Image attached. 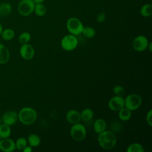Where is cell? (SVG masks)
Masks as SVG:
<instances>
[{
	"label": "cell",
	"instance_id": "obj_10",
	"mask_svg": "<svg viewBox=\"0 0 152 152\" xmlns=\"http://www.w3.org/2000/svg\"><path fill=\"white\" fill-rule=\"evenodd\" d=\"M21 56L26 60L31 59L34 55V49L33 47L28 43L22 45L20 49Z\"/></svg>",
	"mask_w": 152,
	"mask_h": 152
},
{
	"label": "cell",
	"instance_id": "obj_19",
	"mask_svg": "<svg viewBox=\"0 0 152 152\" xmlns=\"http://www.w3.org/2000/svg\"><path fill=\"white\" fill-rule=\"evenodd\" d=\"M34 11L37 16L42 17L46 14L47 9L44 4H43L42 3H38L35 4Z\"/></svg>",
	"mask_w": 152,
	"mask_h": 152
},
{
	"label": "cell",
	"instance_id": "obj_24",
	"mask_svg": "<svg viewBox=\"0 0 152 152\" xmlns=\"http://www.w3.org/2000/svg\"><path fill=\"white\" fill-rule=\"evenodd\" d=\"M127 152H144V147L139 143L134 142L130 144L126 150Z\"/></svg>",
	"mask_w": 152,
	"mask_h": 152
},
{
	"label": "cell",
	"instance_id": "obj_12",
	"mask_svg": "<svg viewBox=\"0 0 152 152\" xmlns=\"http://www.w3.org/2000/svg\"><path fill=\"white\" fill-rule=\"evenodd\" d=\"M16 149L15 142L9 138H5L0 140V150L4 152H11Z\"/></svg>",
	"mask_w": 152,
	"mask_h": 152
},
{
	"label": "cell",
	"instance_id": "obj_31",
	"mask_svg": "<svg viewBox=\"0 0 152 152\" xmlns=\"http://www.w3.org/2000/svg\"><path fill=\"white\" fill-rule=\"evenodd\" d=\"M24 152H31L32 151V149H31V146H26L24 149L23 150Z\"/></svg>",
	"mask_w": 152,
	"mask_h": 152
},
{
	"label": "cell",
	"instance_id": "obj_35",
	"mask_svg": "<svg viewBox=\"0 0 152 152\" xmlns=\"http://www.w3.org/2000/svg\"><path fill=\"white\" fill-rule=\"evenodd\" d=\"M2 124V119L0 118V125Z\"/></svg>",
	"mask_w": 152,
	"mask_h": 152
},
{
	"label": "cell",
	"instance_id": "obj_28",
	"mask_svg": "<svg viewBox=\"0 0 152 152\" xmlns=\"http://www.w3.org/2000/svg\"><path fill=\"white\" fill-rule=\"evenodd\" d=\"M113 91L116 96L123 97L124 95V89L121 86H115L113 89Z\"/></svg>",
	"mask_w": 152,
	"mask_h": 152
},
{
	"label": "cell",
	"instance_id": "obj_5",
	"mask_svg": "<svg viewBox=\"0 0 152 152\" xmlns=\"http://www.w3.org/2000/svg\"><path fill=\"white\" fill-rule=\"evenodd\" d=\"M70 134L75 141H81L86 136V128L83 125L79 124V122L73 124L70 129Z\"/></svg>",
	"mask_w": 152,
	"mask_h": 152
},
{
	"label": "cell",
	"instance_id": "obj_6",
	"mask_svg": "<svg viewBox=\"0 0 152 152\" xmlns=\"http://www.w3.org/2000/svg\"><path fill=\"white\" fill-rule=\"evenodd\" d=\"M124 103L126 108L130 110H135L141 106L142 99L138 94H131L124 99Z\"/></svg>",
	"mask_w": 152,
	"mask_h": 152
},
{
	"label": "cell",
	"instance_id": "obj_3",
	"mask_svg": "<svg viewBox=\"0 0 152 152\" xmlns=\"http://www.w3.org/2000/svg\"><path fill=\"white\" fill-rule=\"evenodd\" d=\"M66 27L68 31L74 36H78L82 33L84 26L81 21L76 17L69 18L66 22Z\"/></svg>",
	"mask_w": 152,
	"mask_h": 152
},
{
	"label": "cell",
	"instance_id": "obj_11",
	"mask_svg": "<svg viewBox=\"0 0 152 152\" xmlns=\"http://www.w3.org/2000/svg\"><path fill=\"white\" fill-rule=\"evenodd\" d=\"M18 119V114L14 110H8L5 112L2 116V123L9 126L15 124Z\"/></svg>",
	"mask_w": 152,
	"mask_h": 152
},
{
	"label": "cell",
	"instance_id": "obj_20",
	"mask_svg": "<svg viewBox=\"0 0 152 152\" xmlns=\"http://www.w3.org/2000/svg\"><path fill=\"white\" fill-rule=\"evenodd\" d=\"M81 119L84 122H88L90 121L93 116V111L90 108H86L84 109L80 114Z\"/></svg>",
	"mask_w": 152,
	"mask_h": 152
},
{
	"label": "cell",
	"instance_id": "obj_23",
	"mask_svg": "<svg viewBox=\"0 0 152 152\" xmlns=\"http://www.w3.org/2000/svg\"><path fill=\"white\" fill-rule=\"evenodd\" d=\"M2 38L5 40H10L12 39L15 36L14 31L11 28H6L3 30L1 33Z\"/></svg>",
	"mask_w": 152,
	"mask_h": 152
},
{
	"label": "cell",
	"instance_id": "obj_33",
	"mask_svg": "<svg viewBox=\"0 0 152 152\" xmlns=\"http://www.w3.org/2000/svg\"><path fill=\"white\" fill-rule=\"evenodd\" d=\"M35 4H38V3H43V2L45 0H33Z\"/></svg>",
	"mask_w": 152,
	"mask_h": 152
},
{
	"label": "cell",
	"instance_id": "obj_22",
	"mask_svg": "<svg viewBox=\"0 0 152 152\" xmlns=\"http://www.w3.org/2000/svg\"><path fill=\"white\" fill-rule=\"evenodd\" d=\"M40 137L34 134H30L28 137V142L31 147H37L40 144Z\"/></svg>",
	"mask_w": 152,
	"mask_h": 152
},
{
	"label": "cell",
	"instance_id": "obj_34",
	"mask_svg": "<svg viewBox=\"0 0 152 152\" xmlns=\"http://www.w3.org/2000/svg\"><path fill=\"white\" fill-rule=\"evenodd\" d=\"M2 31H3V27H2V24H1V23H0V36L1 35V33H2Z\"/></svg>",
	"mask_w": 152,
	"mask_h": 152
},
{
	"label": "cell",
	"instance_id": "obj_30",
	"mask_svg": "<svg viewBox=\"0 0 152 152\" xmlns=\"http://www.w3.org/2000/svg\"><path fill=\"white\" fill-rule=\"evenodd\" d=\"M106 18V14L104 12H102L100 13H99L97 16V18H96V20H97V21L99 22V23H102L104 21Z\"/></svg>",
	"mask_w": 152,
	"mask_h": 152
},
{
	"label": "cell",
	"instance_id": "obj_18",
	"mask_svg": "<svg viewBox=\"0 0 152 152\" xmlns=\"http://www.w3.org/2000/svg\"><path fill=\"white\" fill-rule=\"evenodd\" d=\"M12 11L11 4L7 2H2L0 4V15L7 16Z\"/></svg>",
	"mask_w": 152,
	"mask_h": 152
},
{
	"label": "cell",
	"instance_id": "obj_13",
	"mask_svg": "<svg viewBox=\"0 0 152 152\" xmlns=\"http://www.w3.org/2000/svg\"><path fill=\"white\" fill-rule=\"evenodd\" d=\"M66 119L71 124L78 123L81 120L80 113L75 109L68 110L66 114Z\"/></svg>",
	"mask_w": 152,
	"mask_h": 152
},
{
	"label": "cell",
	"instance_id": "obj_29",
	"mask_svg": "<svg viewBox=\"0 0 152 152\" xmlns=\"http://www.w3.org/2000/svg\"><path fill=\"white\" fill-rule=\"evenodd\" d=\"M152 110H150L146 116V121L150 126H152Z\"/></svg>",
	"mask_w": 152,
	"mask_h": 152
},
{
	"label": "cell",
	"instance_id": "obj_2",
	"mask_svg": "<svg viewBox=\"0 0 152 152\" xmlns=\"http://www.w3.org/2000/svg\"><path fill=\"white\" fill-rule=\"evenodd\" d=\"M18 116L20 121L23 124L30 125L36 121L37 119V113L33 108L26 107L20 110Z\"/></svg>",
	"mask_w": 152,
	"mask_h": 152
},
{
	"label": "cell",
	"instance_id": "obj_27",
	"mask_svg": "<svg viewBox=\"0 0 152 152\" xmlns=\"http://www.w3.org/2000/svg\"><path fill=\"white\" fill-rule=\"evenodd\" d=\"M31 38V36L30 34L29 33L24 31L19 36L18 38V40L19 42L21 44V45H24V44H26L28 43V42L30 41Z\"/></svg>",
	"mask_w": 152,
	"mask_h": 152
},
{
	"label": "cell",
	"instance_id": "obj_17",
	"mask_svg": "<svg viewBox=\"0 0 152 152\" xmlns=\"http://www.w3.org/2000/svg\"><path fill=\"white\" fill-rule=\"evenodd\" d=\"M11 133V128L9 125L2 123L0 125V137L1 138H8Z\"/></svg>",
	"mask_w": 152,
	"mask_h": 152
},
{
	"label": "cell",
	"instance_id": "obj_8",
	"mask_svg": "<svg viewBox=\"0 0 152 152\" xmlns=\"http://www.w3.org/2000/svg\"><path fill=\"white\" fill-rule=\"evenodd\" d=\"M148 44V41L146 37L144 36H138L133 40L132 46L136 51L142 52L147 49Z\"/></svg>",
	"mask_w": 152,
	"mask_h": 152
},
{
	"label": "cell",
	"instance_id": "obj_4",
	"mask_svg": "<svg viewBox=\"0 0 152 152\" xmlns=\"http://www.w3.org/2000/svg\"><path fill=\"white\" fill-rule=\"evenodd\" d=\"M35 3L33 0H21L18 5V13L24 17L30 15L33 11Z\"/></svg>",
	"mask_w": 152,
	"mask_h": 152
},
{
	"label": "cell",
	"instance_id": "obj_15",
	"mask_svg": "<svg viewBox=\"0 0 152 152\" xmlns=\"http://www.w3.org/2000/svg\"><path fill=\"white\" fill-rule=\"evenodd\" d=\"M93 128L96 132L99 134L104 131L106 128V123L103 119H97L93 125Z\"/></svg>",
	"mask_w": 152,
	"mask_h": 152
},
{
	"label": "cell",
	"instance_id": "obj_25",
	"mask_svg": "<svg viewBox=\"0 0 152 152\" xmlns=\"http://www.w3.org/2000/svg\"><path fill=\"white\" fill-rule=\"evenodd\" d=\"M83 34L87 38H92L95 36L96 31L94 29L91 27H85L83 28V30L82 31Z\"/></svg>",
	"mask_w": 152,
	"mask_h": 152
},
{
	"label": "cell",
	"instance_id": "obj_14",
	"mask_svg": "<svg viewBox=\"0 0 152 152\" xmlns=\"http://www.w3.org/2000/svg\"><path fill=\"white\" fill-rule=\"evenodd\" d=\"M10 59V52L8 48L0 43V64H6Z\"/></svg>",
	"mask_w": 152,
	"mask_h": 152
},
{
	"label": "cell",
	"instance_id": "obj_1",
	"mask_svg": "<svg viewBox=\"0 0 152 152\" xmlns=\"http://www.w3.org/2000/svg\"><path fill=\"white\" fill-rule=\"evenodd\" d=\"M98 142L99 145L103 149L110 150L113 148L116 144V137L112 132L104 130L99 133Z\"/></svg>",
	"mask_w": 152,
	"mask_h": 152
},
{
	"label": "cell",
	"instance_id": "obj_7",
	"mask_svg": "<svg viewBox=\"0 0 152 152\" xmlns=\"http://www.w3.org/2000/svg\"><path fill=\"white\" fill-rule=\"evenodd\" d=\"M78 39L73 34H68L63 37L61 40V46L66 51H71L76 48L78 45Z\"/></svg>",
	"mask_w": 152,
	"mask_h": 152
},
{
	"label": "cell",
	"instance_id": "obj_9",
	"mask_svg": "<svg viewBox=\"0 0 152 152\" xmlns=\"http://www.w3.org/2000/svg\"><path fill=\"white\" fill-rule=\"evenodd\" d=\"M125 106L123 97L115 96L111 98L108 103L109 107L113 111H118Z\"/></svg>",
	"mask_w": 152,
	"mask_h": 152
},
{
	"label": "cell",
	"instance_id": "obj_16",
	"mask_svg": "<svg viewBox=\"0 0 152 152\" xmlns=\"http://www.w3.org/2000/svg\"><path fill=\"white\" fill-rule=\"evenodd\" d=\"M119 111V118L121 120L123 121H128L131 116V110L126 108V107H123L122 109H121Z\"/></svg>",
	"mask_w": 152,
	"mask_h": 152
},
{
	"label": "cell",
	"instance_id": "obj_21",
	"mask_svg": "<svg viewBox=\"0 0 152 152\" xmlns=\"http://www.w3.org/2000/svg\"><path fill=\"white\" fill-rule=\"evenodd\" d=\"M140 14L144 17H148L152 15V5L146 4L142 5L140 9Z\"/></svg>",
	"mask_w": 152,
	"mask_h": 152
},
{
	"label": "cell",
	"instance_id": "obj_32",
	"mask_svg": "<svg viewBox=\"0 0 152 152\" xmlns=\"http://www.w3.org/2000/svg\"><path fill=\"white\" fill-rule=\"evenodd\" d=\"M151 46H152V43H151V42L148 44L147 48H148V49H149V51H150V52H151V51H152V47H151Z\"/></svg>",
	"mask_w": 152,
	"mask_h": 152
},
{
	"label": "cell",
	"instance_id": "obj_36",
	"mask_svg": "<svg viewBox=\"0 0 152 152\" xmlns=\"http://www.w3.org/2000/svg\"><path fill=\"white\" fill-rule=\"evenodd\" d=\"M1 137H0V140H1Z\"/></svg>",
	"mask_w": 152,
	"mask_h": 152
},
{
	"label": "cell",
	"instance_id": "obj_26",
	"mask_svg": "<svg viewBox=\"0 0 152 152\" xmlns=\"http://www.w3.org/2000/svg\"><path fill=\"white\" fill-rule=\"evenodd\" d=\"M15 143V147L18 150H23L24 148L27 145V141L26 139L24 137H20L18 138Z\"/></svg>",
	"mask_w": 152,
	"mask_h": 152
}]
</instances>
